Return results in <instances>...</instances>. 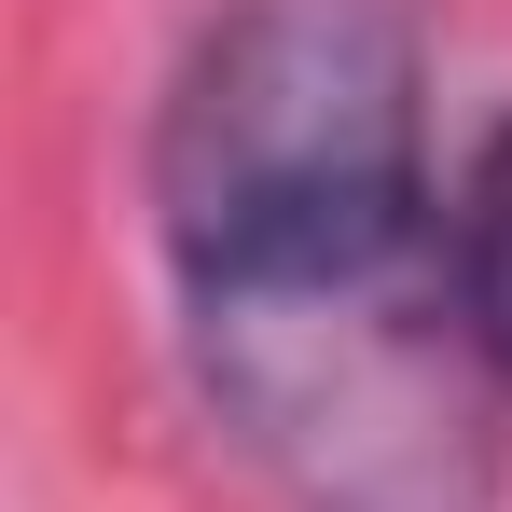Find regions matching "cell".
<instances>
[{
	"instance_id": "3",
	"label": "cell",
	"mask_w": 512,
	"mask_h": 512,
	"mask_svg": "<svg viewBox=\"0 0 512 512\" xmlns=\"http://www.w3.org/2000/svg\"><path fill=\"white\" fill-rule=\"evenodd\" d=\"M457 263H471V319H485V346H499V374H512V125L485 139V167H471Z\"/></svg>"
},
{
	"instance_id": "2",
	"label": "cell",
	"mask_w": 512,
	"mask_h": 512,
	"mask_svg": "<svg viewBox=\"0 0 512 512\" xmlns=\"http://www.w3.org/2000/svg\"><path fill=\"white\" fill-rule=\"evenodd\" d=\"M429 194V56L402 0H236L153 125V222L180 250L263 236L291 208Z\"/></svg>"
},
{
	"instance_id": "1",
	"label": "cell",
	"mask_w": 512,
	"mask_h": 512,
	"mask_svg": "<svg viewBox=\"0 0 512 512\" xmlns=\"http://www.w3.org/2000/svg\"><path fill=\"white\" fill-rule=\"evenodd\" d=\"M194 388L291 512H485L499 499V346L429 194L263 222L180 263Z\"/></svg>"
}]
</instances>
